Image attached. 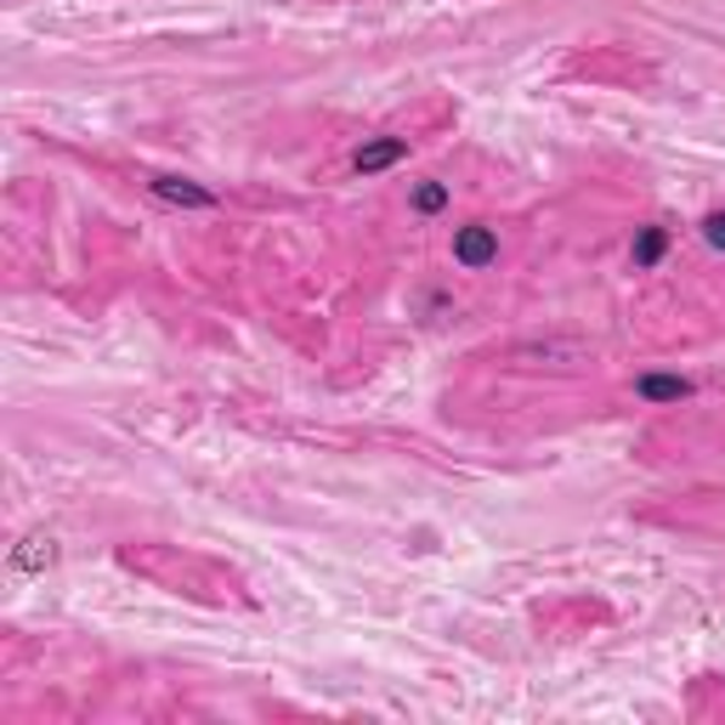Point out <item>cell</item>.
Instances as JSON below:
<instances>
[{"label":"cell","instance_id":"5","mask_svg":"<svg viewBox=\"0 0 725 725\" xmlns=\"http://www.w3.org/2000/svg\"><path fill=\"white\" fill-rule=\"evenodd\" d=\"M443 205H448V187H443V182H425V187L414 193V210H425V216L443 210Z\"/></svg>","mask_w":725,"mask_h":725},{"label":"cell","instance_id":"7","mask_svg":"<svg viewBox=\"0 0 725 725\" xmlns=\"http://www.w3.org/2000/svg\"><path fill=\"white\" fill-rule=\"evenodd\" d=\"M703 238H708L714 250H725V210H714V216L703 221Z\"/></svg>","mask_w":725,"mask_h":725},{"label":"cell","instance_id":"6","mask_svg":"<svg viewBox=\"0 0 725 725\" xmlns=\"http://www.w3.org/2000/svg\"><path fill=\"white\" fill-rule=\"evenodd\" d=\"M663 256V232L652 227V232H641V245H635V267H652Z\"/></svg>","mask_w":725,"mask_h":725},{"label":"cell","instance_id":"1","mask_svg":"<svg viewBox=\"0 0 725 725\" xmlns=\"http://www.w3.org/2000/svg\"><path fill=\"white\" fill-rule=\"evenodd\" d=\"M494 261H499V232H494V227L470 221V227H459V232H454V267L481 272V267H494Z\"/></svg>","mask_w":725,"mask_h":725},{"label":"cell","instance_id":"3","mask_svg":"<svg viewBox=\"0 0 725 725\" xmlns=\"http://www.w3.org/2000/svg\"><path fill=\"white\" fill-rule=\"evenodd\" d=\"M635 392L646 403H681V397H692V380H681V374H646V380H635Z\"/></svg>","mask_w":725,"mask_h":725},{"label":"cell","instance_id":"4","mask_svg":"<svg viewBox=\"0 0 725 725\" xmlns=\"http://www.w3.org/2000/svg\"><path fill=\"white\" fill-rule=\"evenodd\" d=\"M154 193H159V199H170V205H199V210H210V205H216V193L193 187V182H182V176H159V182H154Z\"/></svg>","mask_w":725,"mask_h":725},{"label":"cell","instance_id":"2","mask_svg":"<svg viewBox=\"0 0 725 725\" xmlns=\"http://www.w3.org/2000/svg\"><path fill=\"white\" fill-rule=\"evenodd\" d=\"M403 154H408V142H403V136H380V142H363L352 165H358V176H380V170H392Z\"/></svg>","mask_w":725,"mask_h":725}]
</instances>
